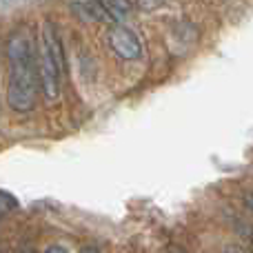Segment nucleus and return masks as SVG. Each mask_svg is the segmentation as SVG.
Returning <instances> with one entry per match:
<instances>
[{"instance_id": "obj_1", "label": "nucleus", "mask_w": 253, "mask_h": 253, "mask_svg": "<svg viewBox=\"0 0 253 253\" xmlns=\"http://www.w3.org/2000/svg\"><path fill=\"white\" fill-rule=\"evenodd\" d=\"M9 62H11V74H9L7 87V102L13 111L27 114L36 107L38 96V76H36V49L31 44V36L27 29L13 31L9 38Z\"/></svg>"}, {"instance_id": "obj_2", "label": "nucleus", "mask_w": 253, "mask_h": 253, "mask_svg": "<svg viewBox=\"0 0 253 253\" xmlns=\"http://www.w3.org/2000/svg\"><path fill=\"white\" fill-rule=\"evenodd\" d=\"M60 74H62V62L40 40V47L36 51V76H38V84L49 102H56L60 98V91H62Z\"/></svg>"}, {"instance_id": "obj_3", "label": "nucleus", "mask_w": 253, "mask_h": 253, "mask_svg": "<svg viewBox=\"0 0 253 253\" xmlns=\"http://www.w3.org/2000/svg\"><path fill=\"white\" fill-rule=\"evenodd\" d=\"M107 42H109L111 51H114L116 56H120L123 60H135V58H140V53H142V44H140L138 36L120 25H114L109 29Z\"/></svg>"}, {"instance_id": "obj_4", "label": "nucleus", "mask_w": 253, "mask_h": 253, "mask_svg": "<svg viewBox=\"0 0 253 253\" xmlns=\"http://www.w3.org/2000/svg\"><path fill=\"white\" fill-rule=\"evenodd\" d=\"M69 7L80 20H87V22H109L111 20L109 13L100 4V0H71Z\"/></svg>"}, {"instance_id": "obj_5", "label": "nucleus", "mask_w": 253, "mask_h": 253, "mask_svg": "<svg viewBox=\"0 0 253 253\" xmlns=\"http://www.w3.org/2000/svg\"><path fill=\"white\" fill-rule=\"evenodd\" d=\"M100 4L105 7V11L109 13L111 20H125L131 11V0H100Z\"/></svg>"}, {"instance_id": "obj_6", "label": "nucleus", "mask_w": 253, "mask_h": 253, "mask_svg": "<svg viewBox=\"0 0 253 253\" xmlns=\"http://www.w3.org/2000/svg\"><path fill=\"white\" fill-rule=\"evenodd\" d=\"M13 209H16V200H13L9 193L0 191V220H2L4 215H7L9 211H13Z\"/></svg>"}, {"instance_id": "obj_7", "label": "nucleus", "mask_w": 253, "mask_h": 253, "mask_svg": "<svg viewBox=\"0 0 253 253\" xmlns=\"http://www.w3.org/2000/svg\"><path fill=\"white\" fill-rule=\"evenodd\" d=\"M165 2L167 0H135L138 9H142V11H156V9H160Z\"/></svg>"}, {"instance_id": "obj_8", "label": "nucleus", "mask_w": 253, "mask_h": 253, "mask_svg": "<svg viewBox=\"0 0 253 253\" xmlns=\"http://www.w3.org/2000/svg\"><path fill=\"white\" fill-rule=\"evenodd\" d=\"M44 253H69V251H67V247H62V245H51Z\"/></svg>"}, {"instance_id": "obj_9", "label": "nucleus", "mask_w": 253, "mask_h": 253, "mask_svg": "<svg viewBox=\"0 0 253 253\" xmlns=\"http://www.w3.org/2000/svg\"><path fill=\"white\" fill-rule=\"evenodd\" d=\"M222 253H249V251H247L245 247H227Z\"/></svg>"}, {"instance_id": "obj_10", "label": "nucleus", "mask_w": 253, "mask_h": 253, "mask_svg": "<svg viewBox=\"0 0 253 253\" xmlns=\"http://www.w3.org/2000/svg\"><path fill=\"white\" fill-rule=\"evenodd\" d=\"M80 253H102V251H100V249H96V247H84V249L80 251Z\"/></svg>"}]
</instances>
